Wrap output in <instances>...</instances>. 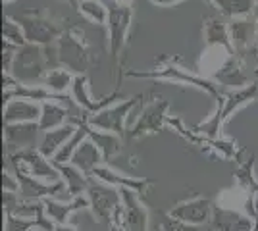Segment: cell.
Listing matches in <instances>:
<instances>
[{"instance_id": "19", "label": "cell", "mask_w": 258, "mask_h": 231, "mask_svg": "<svg viewBox=\"0 0 258 231\" xmlns=\"http://www.w3.org/2000/svg\"><path fill=\"white\" fill-rule=\"evenodd\" d=\"M252 225H254V218H250L248 214L237 212L233 208L214 206V214L210 221L212 231H250Z\"/></svg>"}, {"instance_id": "39", "label": "cell", "mask_w": 258, "mask_h": 231, "mask_svg": "<svg viewBox=\"0 0 258 231\" xmlns=\"http://www.w3.org/2000/svg\"><path fill=\"white\" fill-rule=\"evenodd\" d=\"M250 231H258V208H256V214H254V225H252Z\"/></svg>"}, {"instance_id": "18", "label": "cell", "mask_w": 258, "mask_h": 231, "mask_svg": "<svg viewBox=\"0 0 258 231\" xmlns=\"http://www.w3.org/2000/svg\"><path fill=\"white\" fill-rule=\"evenodd\" d=\"M212 81H214L218 87L224 85L229 91L231 89L247 87V85H250V75H248L247 71V64L241 58H237L235 54L229 56L226 64L220 67V71L212 77Z\"/></svg>"}, {"instance_id": "2", "label": "cell", "mask_w": 258, "mask_h": 231, "mask_svg": "<svg viewBox=\"0 0 258 231\" xmlns=\"http://www.w3.org/2000/svg\"><path fill=\"white\" fill-rule=\"evenodd\" d=\"M258 99V83H250L243 89H231L227 93H222L216 102V112L208 118V120L201 121L195 131L199 135H203L206 139H220L222 137V127L229 118L231 114H235L237 110L245 108L247 104L254 102Z\"/></svg>"}, {"instance_id": "31", "label": "cell", "mask_w": 258, "mask_h": 231, "mask_svg": "<svg viewBox=\"0 0 258 231\" xmlns=\"http://www.w3.org/2000/svg\"><path fill=\"white\" fill-rule=\"evenodd\" d=\"M77 12L83 14L93 23H98V25L108 23V6L102 0H81L77 4Z\"/></svg>"}, {"instance_id": "32", "label": "cell", "mask_w": 258, "mask_h": 231, "mask_svg": "<svg viewBox=\"0 0 258 231\" xmlns=\"http://www.w3.org/2000/svg\"><path fill=\"white\" fill-rule=\"evenodd\" d=\"M205 148L210 150L212 154H216V156L224 158V160H235L237 156H239V150H241L233 139H224V137H220V139H208Z\"/></svg>"}, {"instance_id": "27", "label": "cell", "mask_w": 258, "mask_h": 231, "mask_svg": "<svg viewBox=\"0 0 258 231\" xmlns=\"http://www.w3.org/2000/svg\"><path fill=\"white\" fill-rule=\"evenodd\" d=\"M87 133H89V139L97 144V148L100 150V154H102L104 164H108L112 158H116V156L121 152L123 143H121V137L116 135V133L100 131V129H95V127H91V125H89Z\"/></svg>"}, {"instance_id": "25", "label": "cell", "mask_w": 258, "mask_h": 231, "mask_svg": "<svg viewBox=\"0 0 258 231\" xmlns=\"http://www.w3.org/2000/svg\"><path fill=\"white\" fill-rule=\"evenodd\" d=\"M56 170L60 172V177L64 181V187L68 191V195L72 198L76 197H83L87 195V189H89V183H91V177L83 174L79 168H76L74 164H56Z\"/></svg>"}, {"instance_id": "23", "label": "cell", "mask_w": 258, "mask_h": 231, "mask_svg": "<svg viewBox=\"0 0 258 231\" xmlns=\"http://www.w3.org/2000/svg\"><path fill=\"white\" fill-rule=\"evenodd\" d=\"M44 212L46 216L54 221V223H68L70 216L81 208H89V198L87 195L83 197H76L72 198L70 202H58V200H52V198H44Z\"/></svg>"}, {"instance_id": "12", "label": "cell", "mask_w": 258, "mask_h": 231, "mask_svg": "<svg viewBox=\"0 0 258 231\" xmlns=\"http://www.w3.org/2000/svg\"><path fill=\"white\" fill-rule=\"evenodd\" d=\"M139 97H129V99L116 102L112 106L104 108L102 112H98L95 116L89 118V125L100 129V131H110L116 133L119 137H125L127 135V127H125V121H127L131 110L135 108Z\"/></svg>"}, {"instance_id": "30", "label": "cell", "mask_w": 258, "mask_h": 231, "mask_svg": "<svg viewBox=\"0 0 258 231\" xmlns=\"http://www.w3.org/2000/svg\"><path fill=\"white\" fill-rule=\"evenodd\" d=\"M74 79H76V75L70 69H66V67H54V69L48 71V75H46L43 85L48 91L56 93V95H64L66 91H72Z\"/></svg>"}, {"instance_id": "3", "label": "cell", "mask_w": 258, "mask_h": 231, "mask_svg": "<svg viewBox=\"0 0 258 231\" xmlns=\"http://www.w3.org/2000/svg\"><path fill=\"white\" fill-rule=\"evenodd\" d=\"M56 54L60 67L70 69L74 75H87V69L91 66V48L83 29L77 25L66 27L62 37L56 41Z\"/></svg>"}, {"instance_id": "16", "label": "cell", "mask_w": 258, "mask_h": 231, "mask_svg": "<svg viewBox=\"0 0 258 231\" xmlns=\"http://www.w3.org/2000/svg\"><path fill=\"white\" fill-rule=\"evenodd\" d=\"M10 170L16 174L18 181H20V198L22 200H44V198H50L52 195L64 191V181H56V183H46L43 179H37V177L29 176L27 172H23L20 168H14L10 166Z\"/></svg>"}, {"instance_id": "44", "label": "cell", "mask_w": 258, "mask_h": 231, "mask_svg": "<svg viewBox=\"0 0 258 231\" xmlns=\"http://www.w3.org/2000/svg\"><path fill=\"white\" fill-rule=\"evenodd\" d=\"M208 231H212V229H208Z\"/></svg>"}, {"instance_id": "11", "label": "cell", "mask_w": 258, "mask_h": 231, "mask_svg": "<svg viewBox=\"0 0 258 231\" xmlns=\"http://www.w3.org/2000/svg\"><path fill=\"white\" fill-rule=\"evenodd\" d=\"M229 37L237 58L247 64L248 56L258 58V23L254 16L237 18L229 22ZM258 73V71H256Z\"/></svg>"}, {"instance_id": "28", "label": "cell", "mask_w": 258, "mask_h": 231, "mask_svg": "<svg viewBox=\"0 0 258 231\" xmlns=\"http://www.w3.org/2000/svg\"><path fill=\"white\" fill-rule=\"evenodd\" d=\"M210 6H214L220 12V16L227 18L229 22L237 18H247L252 16L256 8L258 0H206Z\"/></svg>"}, {"instance_id": "14", "label": "cell", "mask_w": 258, "mask_h": 231, "mask_svg": "<svg viewBox=\"0 0 258 231\" xmlns=\"http://www.w3.org/2000/svg\"><path fill=\"white\" fill-rule=\"evenodd\" d=\"M168 214H170L172 218H175V220L201 227V225L212 221L214 204H212L210 198H205V197L189 198V200H183L179 204H175Z\"/></svg>"}, {"instance_id": "34", "label": "cell", "mask_w": 258, "mask_h": 231, "mask_svg": "<svg viewBox=\"0 0 258 231\" xmlns=\"http://www.w3.org/2000/svg\"><path fill=\"white\" fill-rule=\"evenodd\" d=\"M37 229V221L31 218H22L16 214H6L4 231H33Z\"/></svg>"}, {"instance_id": "38", "label": "cell", "mask_w": 258, "mask_h": 231, "mask_svg": "<svg viewBox=\"0 0 258 231\" xmlns=\"http://www.w3.org/2000/svg\"><path fill=\"white\" fill-rule=\"evenodd\" d=\"M54 231H81L76 225H70V223H56Z\"/></svg>"}, {"instance_id": "29", "label": "cell", "mask_w": 258, "mask_h": 231, "mask_svg": "<svg viewBox=\"0 0 258 231\" xmlns=\"http://www.w3.org/2000/svg\"><path fill=\"white\" fill-rule=\"evenodd\" d=\"M43 112H41V120H39V127H41V133L44 131H52V129H58L62 127L68 121V116H70V110L66 108L62 102H43Z\"/></svg>"}, {"instance_id": "37", "label": "cell", "mask_w": 258, "mask_h": 231, "mask_svg": "<svg viewBox=\"0 0 258 231\" xmlns=\"http://www.w3.org/2000/svg\"><path fill=\"white\" fill-rule=\"evenodd\" d=\"M154 6H162V8H172V6H177L185 0H151Z\"/></svg>"}, {"instance_id": "22", "label": "cell", "mask_w": 258, "mask_h": 231, "mask_svg": "<svg viewBox=\"0 0 258 231\" xmlns=\"http://www.w3.org/2000/svg\"><path fill=\"white\" fill-rule=\"evenodd\" d=\"M203 37H205L206 46H222L229 52H233L231 37H229V23L224 22V18H220V16L206 18L205 25H203Z\"/></svg>"}, {"instance_id": "7", "label": "cell", "mask_w": 258, "mask_h": 231, "mask_svg": "<svg viewBox=\"0 0 258 231\" xmlns=\"http://www.w3.org/2000/svg\"><path fill=\"white\" fill-rule=\"evenodd\" d=\"M87 198H89V208L93 212V216L100 223H110L112 225L114 216H116L118 208L121 206L119 189L91 177V183H89V189H87Z\"/></svg>"}, {"instance_id": "26", "label": "cell", "mask_w": 258, "mask_h": 231, "mask_svg": "<svg viewBox=\"0 0 258 231\" xmlns=\"http://www.w3.org/2000/svg\"><path fill=\"white\" fill-rule=\"evenodd\" d=\"M70 164H74L76 168H79L83 174H87V176L91 177V174L97 170L98 166L104 164V158H102L100 150L97 148V144L87 137L85 141L79 144V148L76 150V154H74V158H72Z\"/></svg>"}, {"instance_id": "36", "label": "cell", "mask_w": 258, "mask_h": 231, "mask_svg": "<svg viewBox=\"0 0 258 231\" xmlns=\"http://www.w3.org/2000/svg\"><path fill=\"white\" fill-rule=\"evenodd\" d=\"M2 189L6 193H20V181L12 170H4L2 174Z\"/></svg>"}, {"instance_id": "24", "label": "cell", "mask_w": 258, "mask_h": 231, "mask_svg": "<svg viewBox=\"0 0 258 231\" xmlns=\"http://www.w3.org/2000/svg\"><path fill=\"white\" fill-rule=\"evenodd\" d=\"M76 129H77L76 123H66L62 127H58V129L44 131L43 135H41V141H39V146H37V148L41 150V154H44L46 158L52 160L54 156L58 154V150L72 139V135L76 133Z\"/></svg>"}, {"instance_id": "21", "label": "cell", "mask_w": 258, "mask_h": 231, "mask_svg": "<svg viewBox=\"0 0 258 231\" xmlns=\"http://www.w3.org/2000/svg\"><path fill=\"white\" fill-rule=\"evenodd\" d=\"M41 102L14 99L4 104V123H29L41 120Z\"/></svg>"}, {"instance_id": "8", "label": "cell", "mask_w": 258, "mask_h": 231, "mask_svg": "<svg viewBox=\"0 0 258 231\" xmlns=\"http://www.w3.org/2000/svg\"><path fill=\"white\" fill-rule=\"evenodd\" d=\"M168 110H170V100L164 97H154V99L141 110L137 120L127 127V137L131 139H141L145 135H156L168 125Z\"/></svg>"}, {"instance_id": "9", "label": "cell", "mask_w": 258, "mask_h": 231, "mask_svg": "<svg viewBox=\"0 0 258 231\" xmlns=\"http://www.w3.org/2000/svg\"><path fill=\"white\" fill-rule=\"evenodd\" d=\"M119 193L121 206L112 221L114 227L121 231H149V212L139 200V195L129 189H119Z\"/></svg>"}, {"instance_id": "5", "label": "cell", "mask_w": 258, "mask_h": 231, "mask_svg": "<svg viewBox=\"0 0 258 231\" xmlns=\"http://www.w3.org/2000/svg\"><path fill=\"white\" fill-rule=\"evenodd\" d=\"M50 67L46 62L44 46L39 44H23L20 46L10 75L23 85H43Z\"/></svg>"}, {"instance_id": "17", "label": "cell", "mask_w": 258, "mask_h": 231, "mask_svg": "<svg viewBox=\"0 0 258 231\" xmlns=\"http://www.w3.org/2000/svg\"><path fill=\"white\" fill-rule=\"evenodd\" d=\"M91 177H95V179L102 181V183H108L112 187L129 189V191H133L137 195H145L149 191V187L152 185V181L147 179V177H131L125 176V174H119L116 170H112L108 164L98 166L97 170L91 174Z\"/></svg>"}, {"instance_id": "4", "label": "cell", "mask_w": 258, "mask_h": 231, "mask_svg": "<svg viewBox=\"0 0 258 231\" xmlns=\"http://www.w3.org/2000/svg\"><path fill=\"white\" fill-rule=\"evenodd\" d=\"M135 0H110L108 4V52L119 64V56L127 44L129 27L133 22Z\"/></svg>"}, {"instance_id": "41", "label": "cell", "mask_w": 258, "mask_h": 231, "mask_svg": "<svg viewBox=\"0 0 258 231\" xmlns=\"http://www.w3.org/2000/svg\"><path fill=\"white\" fill-rule=\"evenodd\" d=\"M2 2H4V4H10V2H14V0H2Z\"/></svg>"}, {"instance_id": "10", "label": "cell", "mask_w": 258, "mask_h": 231, "mask_svg": "<svg viewBox=\"0 0 258 231\" xmlns=\"http://www.w3.org/2000/svg\"><path fill=\"white\" fill-rule=\"evenodd\" d=\"M10 166L14 168H20L23 172H27L29 176L37 177V179H43L46 183H56V181H62L60 172L56 170V166L52 164L50 158H46L44 154H41L39 148H25L20 152L6 156Z\"/></svg>"}, {"instance_id": "33", "label": "cell", "mask_w": 258, "mask_h": 231, "mask_svg": "<svg viewBox=\"0 0 258 231\" xmlns=\"http://www.w3.org/2000/svg\"><path fill=\"white\" fill-rule=\"evenodd\" d=\"M2 41H8V43L16 44V46L27 44L22 25L16 22V18H12V16H4V20H2Z\"/></svg>"}, {"instance_id": "6", "label": "cell", "mask_w": 258, "mask_h": 231, "mask_svg": "<svg viewBox=\"0 0 258 231\" xmlns=\"http://www.w3.org/2000/svg\"><path fill=\"white\" fill-rule=\"evenodd\" d=\"M16 22L22 25L25 41L29 44H39V46H48L54 44L62 33L66 31L64 25L52 20L46 12H25L22 16H14Z\"/></svg>"}, {"instance_id": "15", "label": "cell", "mask_w": 258, "mask_h": 231, "mask_svg": "<svg viewBox=\"0 0 258 231\" xmlns=\"http://www.w3.org/2000/svg\"><path fill=\"white\" fill-rule=\"evenodd\" d=\"M70 93H72L74 100L77 102V106L81 108V114H85L87 118H91V116H95V114H98V112H102L104 108H108V106H112L114 100L119 99V93L116 91V93L108 95V97H104V99L95 100L93 97H91V87H89V77L87 75H76Z\"/></svg>"}, {"instance_id": "43", "label": "cell", "mask_w": 258, "mask_h": 231, "mask_svg": "<svg viewBox=\"0 0 258 231\" xmlns=\"http://www.w3.org/2000/svg\"><path fill=\"white\" fill-rule=\"evenodd\" d=\"M68 2H74V0H68Z\"/></svg>"}, {"instance_id": "42", "label": "cell", "mask_w": 258, "mask_h": 231, "mask_svg": "<svg viewBox=\"0 0 258 231\" xmlns=\"http://www.w3.org/2000/svg\"><path fill=\"white\" fill-rule=\"evenodd\" d=\"M33 231H41V229H33Z\"/></svg>"}, {"instance_id": "13", "label": "cell", "mask_w": 258, "mask_h": 231, "mask_svg": "<svg viewBox=\"0 0 258 231\" xmlns=\"http://www.w3.org/2000/svg\"><path fill=\"white\" fill-rule=\"evenodd\" d=\"M41 127L39 121L29 123H4V144H6V156L25 150V148H37L41 141Z\"/></svg>"}, {"instance_id": "1", "label": "cell", "mask_w": 258, "mask_h": 231, "mask_svg": "<svg viewBox=\"0 0 258 231\" xmlns=\"http://www.w3.org/2000/svg\"><path fill=\"white\" fill-rule=\"evenodd\" d=\"M125 77L131 79H152V81H173V83H179L185 87H195L199 91H203L206 95H210L212 99H218L222 93L220 87L216 85L212 79L201 75V73H195L191 69L183 67L179 64V58L173 56V58H164L160 60V64L152 69L147 71H137V69H127Z\"/></svg>"}, {"instance_id": "20", "label": "cell", "mask_w": 258, "mask_h": 231, "mask_svg": "<svg viewBox=\"0 0 258 231\" xmlns=\"http://www.w3.org/2000/svg\"><path fill=\"white\" fill-rule=\"evenodd\" d=\"M235 172L233 176L237 179L239 189H243L248 197H256L258 195V177L254 174V154L248 148H241L239 156L235 158Z\"/></svg>"}, {"instance_id": "35", "label": "cell", "mask_w": 258, "mask_h": 231, "mask_svg": "<svg viewBox=\"0 0 258 231\" xmlns=\"http://www.w3.org/2000/svg\"><path fill=\"white\" fill-rule=\"evenodd\" d=\"M160 231H201L197 225H191V223H185V221H179L172 218L170 214L164 216L160 221Z\"/></svg>"}, {"instance_id": "40", "label": "cell", "mask_w": 258, "mask_h": 231, "mask_svg": "<svg viewBox=\"0 0 258 231\" xmlns=\"http://www.w3.org/2000/svg\"><path fill=\"white\" fill-rule=\"evenodd\" d=\"M252 16H254V20H256V23H258V4H256V8H254V12H252Z\"/></svg>"}]
</instances>
